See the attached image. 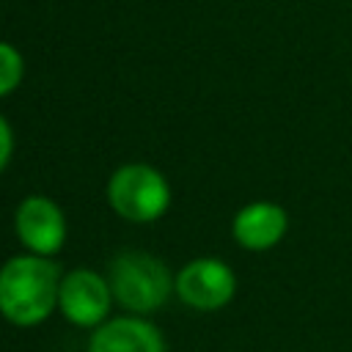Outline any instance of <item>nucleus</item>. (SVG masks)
Here are the masks:
<instances>
[{"mask_svg":"<svg viewBox=\"0 0 352 352\" xmlns=\"http://www.w3.org/2000/svg\"><path fill=\"white\" fill-rule=\"evenodd\" d=\"M60 272L47 256H14L0 270V314L22 327L44 322L58 308Z\"/></svg>","mask_w":352,"mask_h":352,"instance_id":"1","label":"nucleus"},{"mask_svg":"<svg viewBox=\"0 0 352 352\" xmlns=\"http://www.w3.org/2000/svg\"><path fill=\"white\" fill-rule=\"evenodd\" d=\"M110 289H113V297L126 311L148 314V311H157L168 300L170 289H176V280L160 258L132 250V253H121L113 261Z\"/></svg>","mask_w":352,"mask_h":352,"instance_id":"2","label":"nucleus"},{"mask_svg":"<svg viewBox=\"0 0 352 352\" xmlns=\"http://www.w3.org/2000/svg\"><path fill=\"white\" fill-rule=\"evenodd\" d=\"M110 206L132 223H151L170 206V187L165 176L143 162L118 168L107 182Z\"/></svg>","mask_w":352,"mask_h":352,"instance_id":"3","label":"nucleus"},{"mask_svg":"<svg viewBox=\"0 0 352 352\" xmlns=\"http://www.w3.org/2000/svg\"><path fill=\"white\" fill-rule=\"evenodd\" d=\"M236 292L234 270L220 258H192L176 275V294L195 311H217Z\"/></svg>","mask_w":352,"mask_h":352,"instance_id":"4","label":"nucleus"},{"mask_svg":"<svg viewBox=\"0 0 352 352\" xmlns=\"http://www.w3.org/2000/svg\"><path fill=\"white\" fill-rule=\"evenodd\" d=\"M113 289L94 270H72L60 278L58 311L77 327H99L110 311Z\"/></svg>","mask_w":352,"mask_h":352,"instance_id":"5","label":"nucleus"},{"mask_svg":"<svg viewBox=\"0 0 352 352\" xmlns=\"http://www.w3.org/2000/svg\"><path fill=\"white\" fill-rule=\"evenodd\" d=\"M16 236L22 245L36 256H52L63 248L66 239V220L55 201L44 195H30L16 206L14 217Z\"/></svg>","mask_w":352,"mask_h":352,"instance_id":"6","label":"nucleus"},{"mask_svg":"<svg viewBox=\"0 0 352 352\" xmlns=\"http://www.w3.org/2000/svg\"><path fill=\"white\" fill-rule=\"evenodd\" d=\"M286 228H289V214L283 206L272 201H253L242 206L231 223L234 239L245 250H256V253L275 248L283 239Z\"/></svg>","mask_w":352,"mask_h":352,"instance_id":"7","label":"nucleus"},{"mask_svg":"<svg viewBox=\"0 0 352 352\" xmlns=\"http://www.w3.org/2000/svg\"><path fill=\"white\" fill-rule=\"evenodd\" d=\"M88 352H168L160 330L138 316L102 322L88 341Z\"/></svg>","mask_w":352,"mask_h":352,"instance_id":"8","label":"nucleus"},{"mask_svg":"<svg viewBox=\"0 0 352 352\" xmlns=\"http://www.w3.org/2000/svg\"><path fill=\"white\" fill-rule=\"evenodd\" d=\"M22 74H25V60L19 50L0 41V96L11 94L22 82Z\"/></svg>","mask_w":352,"mask_h":352,"instance_id":"9","label":"nucleus"},{"mask_svg":"<svg viewBox=\"0 0 352 352\" xmlns=\"http://www.w3.org/2000/svg\"><path fill=\"white\" fill-rule=\"evenodd\" d=\"M11 148H14V135H11L8 121L0 116V170L6 168V162L11 157Z\"/></svg>","mask_w":352,"mask_h":352,"instance_id":"10","label":"nucleus"}]
</instances>
